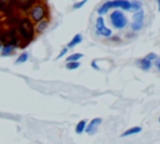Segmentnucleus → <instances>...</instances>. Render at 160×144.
<instances>
[{
  "instance_id": "1",
  "label": "nucleus",
  "mask_w": 160,
  "mask_h": 144,
  "mask_svg": "<svg viewBox=\"0 0 160 144\" xmlns=\"http://www.w3.org/2000/svg\"><path fill=\"white\" fill-rule=\"evenodd\" d=\"M111 8H120L128 11H134L138 13L141 10V3L139 1H129V0H109L106 3H104L99 9H98V14L101 16L104 14H106L109 11V9Z\"/></svg>"
},
{
  "instance_id": "2",
  "label": "nucleus",
  "mask_w": 160,
  "mask_h": 144,
  "mask_svg": "<svg viewBox=\"0 0 160 144\" xmlns=\"http://www.w3.org/2000/svg\"><path fill=\"white\" fill-rule=\"evenodd\" d=\"M16 31L21 39V46L20 48H26L29 43L32 41L35 36V30H34V23L30 20L29 16H22L16 26Z\"/></svg>"
},
{
  "instance_id": "3",
  "label": "nucleus",
  "mask_w": 160,
  "mask_h": 144,
  "mask_svg": "<svg viewBox=\"0 0 160 144\" xmlns=\"http://www.w3.org/2000/svg\"><path fill=\"white\" fill-rule=\"evenodd\" d=\"M0 43L2 45H11L15 49L21 46V39L16 31V28H8L0 33Z\"/></svg>"
},
{
  "instance_id": "4",
  "label": "nucleus",
  "mask_w": 160,
  "mask_h": 144,
  "mask_svg": "<svg viewBox=\"0 0 160 144\" xmlns=\"http://www.w3.org/2000/svg\"><path fill=\"white\" fill-rule=\"evenodd\" d=\"M29 18L32 23H39L48 19V6L44 3H36L29 11Z\"/></svg>"
},
{
  "instance_id": "5",
  "label": "nucleus",
  "mask_w": 160,
  "mask_h": 144,
  "mask_svg": "<svg viewBox=\"0 0 160 144\" xmlns=\"http://www.w3.org/2000/svg\"><path fill=\"white\" fill-rule=\"evenodd\" d=\"M110 21H111L112 26H115L116 29H122V28L128 24L126 16H125L120 10H114V11L110 14Z\"/></svg>"
},
{
  "instance_id": "6",
  "label": "nucleus",
  "mask_w": 160,
  "mask_h": 144,
  "mask_svg": "<svg viewBox=\"0 0 160 144\" xmlns=\"http://www.w3.org/2000/svg\"><path fill=\"white\" fill-rule=\"evenodd\" d=\"M38 3V0H14V6L20 13H29L31 8Z\"/></svg>"
},
{
  "instance_id": "7",
  "label": "nucleus",
  "mask_w": 160,
  "mask_h": 144,
  "mask_svg": "<svg viewBox=\"0 0 160 144\" xmlns=\"http://www.w3.org/2000/svg\"><path fill=\"white\" fill-rule=\"evenodd\" d=\"M0 13L5 15V18L16 14V9L14 6V0H0Z\"/></svg>"
},
{
  "instance_id": "8",
  "label": "nucleus",
  "mask_w": 160,
  "mask_h": 144,
  "mask_svg": "<svg viewBox=\"0 0 160 144\" xmlns=\"http://www.w3.org/2000/svg\"><path fill=\"white\" fill-rule=\"evenodd\" d=\"M95 30H96V34L98 35H101V36H111V34H112L111 30L105 26V21H104V18L102 16H99L96 19Z\"/></svg>"
},
{
  "instance_id": "9",
  "label": "nucleus",
  "mask_w": 160,
  "mask_h": 144,
  "mask_svg": "<svg viewBox=\"0 0 160 144\" xmlns=\"http://www.w3.org/2000/svg\"><path fill=\"white\" fill-rule=\"evenodd\" d=\"M142 25H144V11H142V9H141L140 11L135 13L134 16H132L131 30H132V31H138V30H140V29L142 28Z\"/></svg>"
},
{
  "instance_id": "10",
  "label": "nucleus",
  "mask_w": 160,
  "mask_h": 144,
  "mask_svg": "<svg viewBox=\"0 0 160 144\" xmlns=\"http://www.w3.org/2000/svg\"><path fill=\"white\" fill-rule=\"evenodd\" d=\"M101 118H94V119H91L90 120V123L86 125V128H85V131L89 134V135H94L96 131H98V128L100 126V124H101Z\"/></svg>"
},
{
  "instance_id": "11",
  "label": "nucleus",
  "mask_w": 160,
  "mask_h": 144,
  "mask_svg": "<svg viewBox=\"0 0 160 144\" xmlns=\"http://www.w3.org/2000/svg\"><path fill=\"white\" fill-rule=\"evenodd\" d=\"M48 26H49V19H45V20H41V21L36 23L34 25V30H35L36 34H41L48 29Z\"/></svg>"
},
{
  "instance_id": "12",
  "label": "nucleus",
  "mask_w": 160,
  "mask_h": 144,
  "mask_svg": "<svg viewBox=\"0 0 160 144\" xmlns=\"http://www.w3.org/2000/svg\"><path fill=\"white\" fill-rule=\"evenodd\" d=\"M141 131V126H132V128H129L126 129L120 136L121 138H125V136H130V135H135V134H139Z\"/></svg>"
},
{
  "instance_id": "13",
  "label": "nucleus",
  "mask_w": 160,
  "mask_h": 144,
  "mask_svg": "<svg viewBox=\"0 0 160 144\" xmlns=\"http://www.w3.org/2000/svg\"><path fill=\"white\" fill-rule=\"evenodd\" d=\"M15 51V48L14 46H11V45H2V48H1V50H0V53H1V55L2 56H9V55H11L12 53Z\"/></svg>"
},
{
  "instance_id": "14",
  "label": "nucleus",
  "mask_w": 160,
  "mask_h": 144,
  "mask_svg": "<svg viewBox=\"0 0 160 144\" xmlns=\"http://www.w3.org/2000/svg\"><path fill=\"white\" fill-rule=\"evenodd\" d=\"M82 41V36L80 35V34H76L72 39H71V41L68 44V48H74L75 45H78V44H80Z\"/></svg>"
},
{
  "instance_id": "15",
  "label": "nucleus",
  "mask_w": 160,
  "mask_h": 144,
  "mask_svg": "<svg viewBox=\"0 0 160 144\" xmlns=\"http://www.w3.org/2000/svg\"><path fill=\"white\" fill-rule=\"evenodd\" d=\"M85 128H86V121H85V120H80V121L76 124V126H75V133H76V134L84 133V131H85Z\"/></svg>"
},
{
  "instance_id": "16",
  "label": "nucleus",
  "mask_w": 160,
  "mask_h": 144,
  "mask_svg": "<svg viewBox=\"0 0 160 144\" xmlns=\"http://www.w3.org/2000/svg\"><path fill=\"white\" fill-rule=\"evenodd\" d=\"M140 68H141L142 70H149V69L151 68V61L148 60L146 58L141 59V60H140Z\"/></svg>"
},
{
  "instance_id": "17",
  "label": "nucleus",
  "mask_w": 160,
  "mask_h": 144,
  "mask_svg": "<svg viewBox=\"0 0 160 144\" xmlns=\"http://www.w3.org/2000/svg\"><path fill=\"white\" fill-rule=\"evenodd\" d=\"M81 58H82V54H80V53H75V54H71L70 56L66 58V63H69V61H79Z\"/></svg>"
},
{
  "instance_id": "18",
  "label": "nucleus",
  "mask_w": 160,
  "mask_h": 144,
  "mask_svg": "<svg viewBox=\"0 0 160 144\" xmlns=\"http://www.w3.org/2000/svg\"><path fill=\"white\" fill-rule=\"evenodd\" d=\"M28 59H29V54L25 51V53H21L20 55H19V58L16 59V64H24L25 61H28Z\"/></svg>"
},
{
  "instance_id": "19",
  "label": "nucleus",
  "mask_w": 160,
  "mask_h": 144,
  "mask_svg": "<svg viewBox=\"0 0 160 144\" xmlns=\"http://www.w3.org/2000/svg\"><path fill=\"white\" fill-rule=\"evenodd\" d=\"M79 66H80V63H79V61H69V63H66V68H68L69 70L78 69Z\"/></svg>"
},
{
  "instance_id": "20",
  "label": "nucleus",
  "mask_w": 160,
  "mask_h": 144,
  "mask_svg": "<svg viewBox=\"0 0 160 144\" xmlns=\"http://www.w3.org/2000/svg\"><path fill=\"white\" fill-rule=\"evenodd\" d=\"M86 3H88V0H81V1H79V3H75L72 8H74V9H80V8H81L82 5H85Z\"/></svg>"
},
{
  "instance_id": "21",
  "label": "nucleus",
  "mask_w": 160,
  "mask_h": 144,
  "mask_svg": "<svg viewBox=\"0 0 160 144\" xmlns=\"http://www.w3.org/2000/svg\"><path fill=\"white\" fill-rule=\"evenodd\" d=\"M66 53H68V48H64V49H62V50L59 53V55L56 56V59H60V58H62V56H64Z\"/></svg>"
},
{
  "instance_id": "22",
  "label": "nucleus",
  "mask_w": 160,
  "mask_h": 144,
  "mask_svg": "<svg viewBox=\"0 0 160 144\" xmlns=\"http://www.w3.org/2000/svg\"><path fill=\"white\" fill-rule=\"evenodd\" d=\"M145 58H146V59H148V60H150V61H151V60H152V59H156V55H155V54H154V53H151V54H148V55H146V56H145Z\"/></svg>"
},
{
  "instance_id": "23",
  "label": "nucleus",
  "mask_w": 160,
  "mask_h": 144,
  "mask_svg": "<svg viewBox=\"0 0 160 144\" xmlns=\"http://www.w3.org/2000/svg\"><path fill=\"white\" fill-rule=\"evenodd\" d=\"M4 29H5V28H4V23H2V21H0V33H1Z\"/></svg>"
},
{
  "instance_id": "24",
  "label": "nucleus",
  "mask_w": 160,
  "mask_h": 144,
  "mask_svg": "<svg viewBox=\"0 0 160 144\" xmlns=\"http://www.w3.org/2000/svg\"><path fill=\"white\" fill-rule=\"evenodd\" d=\"M156 66H158V69L160 70V59H156Z\"/></svg>"
},
{
  "instance_id": "25",
  "label": "nucleus",
  "mask_w": 160,
  "mask_h": 144,
  "mask_svg": "<svg viewBox=\"0 0 160 144\" xmlns=\"http://www.w3.org/2000/svg\"><path fill=\"white\" fill-rule=\"evenodd\" d=\"M158 1V4H159V11H160V0H156Z\"/></svg>"
},
{
  "instance_id": "26",
  "label": "nucleus",
  "mask_w": 160,
  "mask_h": 144,
  "mask_svg": "<svg viewBox=\"0 0 160 144\" xmlns=\"http://www.w3.org/2000/svg\"><path fill=\"white\" fill-rule=\"evenodd\" d=\"M1 48H2V44H1V43H0V50H1Z\"/></svg>"
},
{
  "instance_id": "27",
  "label": "nucleus",
  "mask_w": 160,
  "mask_h": 144,
  "mask_svg": "<svg viewBox=\"0 0 160 144\" xmlns=\"http://www.w3.org/2000/svg\"><path fill=\"white\" fill-rule=\"evenodd\" d=\"M159 121H160V118H159Z\"/></svg>"
},
{
  "instance_id": "28",
  "label": "nucleus",
  "mask_w": 160,
  "mask_h": 144,
  "mask_svg": "<svg viewBox=\"0 0 160 144\" xmlns=\"http://www.w3.org/2000/svg\"><path fill=\"white\" fill-rule=\"evenodd\" d=\"M0 14H1V13H0Z\"/></svg>"
}]
</instances>
